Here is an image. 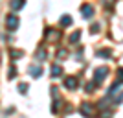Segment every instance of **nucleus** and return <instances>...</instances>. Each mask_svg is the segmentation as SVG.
Returning <instances> with one entry per match:
<instances>
[{
  "instance_id": "obj_13",
  "label": "nucleus",
  "mask_w": 123,
  "mask_h": 118,
  "mask_svg": "<svg viewBox=\"0 0 123 118\" xmlns=\"http://www.w3.org/2000/svg\"><path fill=\"white\" fill-rule=\"evenodd\" d=\"M72 24V17H68V15H64L61 19V26H70Z\"/></svg>"
},
{
  "instance_id": "obj_18",
  "label": "nucleus",
  "mask_w": 123,
  "mask_h": 118,
  "mask_svg": "<svg viewBox=\"0 0 123 118\" xmlns=\"http://www.w3.org/2000/svg\"><path fill=\"white\" fill-rule=\"evenodd\" d=\"M114 4H116V0H105V6H107V7H112Z\"/></svg>"
},
{
  "instance_id": "obj_20",
  "label": "nucleus",
  "mask_w": 123,
  "mask_h": 118,
  "mask_svg": "<svg viewBox=\"0 0 123 118\" xmlns=\"http://www.w3.org/2000/svg\"><path fill=\"white\" fill-rule=\"evenodd\" d=\"M101 118H112V113H110V111H105V113L101 114Z\"/></svg>"
},
{
  "instance_id": "obj_3",
  "label": "nucleus",
  "mask_w": 123,
  "mask_h": 118,
  "mask_svg": "<svg viewBox=\"0 0 123 118\" xmlns=\"http://www.w3.org/2000/svg\"><path fill=\"white\" fill-rule=\"evenodd\" d=\"M6 28H7V31H15L17 28H18V17L17 15H7V19H6Z\"/></svg>"
},
{
  "instance_id": "obj_2",
  "label": "nucleus",
  "mask_w": 123,
  "mask_h": 118,
  "mask_svg": "<svg viewBox=\"0 0 123 118\" xmlns=\"http://www.w3.org/2000/svg\"><path fill=\"white\" fill-rule=\"evenodd\" d=\"M59 39H61V31L53 30V28H48L46 30V33H44V41L46 42H57Z\"/></svg>"
},
{
  "instance_id": "obj_7",
  "label": "nucleus",
  "mask_w": 123,
  "mask_h": 118,
  "mask_svg": "<svg viewBox=\"0 0 123 118\" xmlns=\"http://www.w3.org/2000/svg\"><path fill=\"white\" fill-rule=\"evenodd\" d=\"M24 2H26V0H11V9H13V11L22 9V7H24Z\"/></svg>"
},
{
  "instance_id": "obj_5",
  "label": "nucleus",
  "mask_w": 123,
  "mask_h": 118,
  "mask_svg": "<svg viewBox=\"0 0 123 118\" xmlns=\"http://www.w3.org/2000/svg\"><path fill=\"white\" fill-rule=\"evenodd\" d=\"M81 13H83V17H85V19H92L94 7H92L90 4H83V6H81Z\"/></svg>"
},
{
  "instance_id": "obj_11",
  "label": "nucleus",
  "mask_w": 123,
  "mask_h": 118,
  "mask_svg": "<svg viewBox=\"0 0 123 118\" xmlns=\"http://www.w3.org/2000/svg\"><path fill=\"white\" fill-rule=\"evenodd\" d=\"M35 59H37V61H44V59H46V52L42 50V48H39L37 54H35Z\"/></svg>"
},
{
  "instance_id": "obj_15",
  "label": "nucleus",
  "mask_w": 123,
  "mask_h": 118,
  "mask_svg": "<svg viewBox=\"0 0 123 118\" xmlns=\"http://www.w3.org/2000/svg\"><path fill=\"white\" fill-rule=\"evenodd\" d=\"M9 54H11V57H22V52L20 50H11Z\"/></svg>"
},
{
  "instance_id": "obj_8",
  "label": "nucleus",
  "mask_w": 123,
  "mask_h": 118,
  "mask_svg": "<svg viewBox=\"0 0 123 118\" xmlns=\"http://www.w3.org/2000/svg\"><path fill=\"white\" fill-rule=\"evenodd\" d=\"M30 74H31L33 77H41L42 68H41V67H31V68H30Z\"/></svg>"
},
{
  "instance_id": "obj_16",
  "label": "nucleus",
  "mask_w": 123,
  "mask_h": 118,
  "mask_svg": "<svg viewBox=\"0 0 123 118\" xmlns=\"http://www.w3.org/2000/svg\"><path fill=\"white\" fill-rule=\"evenodd\" d=\"M15 76H17V68H15V67H11V68H9V79H13Z\"/></svg>"
},
{
  "instance_id": "obj_21",
  "label": "nucleus",
  "mask_w": 123,
  "mask_h": 118,
  "mask_svg": "<svg viewBox=\"0 0 123 118\" xmlns=\"http://www.w3.org/2000/svg\"><path fill=\"white\" fill-rule=\"evenodd\" d=\"M57 56L61 57V59H62V57H66V50H59V52H57Z\"/></svg>"
},
{
  "instance_id": "obj_1",
  "label": "nucleus",
  "mask_w": 123,
  "mask_h": 118,
  "mask_svg": "<svg viewBox=\"0 0 123 118\" xmlns=\"http://www.w3.org/2000/svg\"><path fill=\"white\" fill-rule=\"evenodd\" d=\"M107 74H108V68L107 67H99V68H96V74H94V79H92V85L96 87V85H99V83L107 77Z\"/></svg>"
},
{
  "instance_id": "obj_4",
  "label": "nucleus",
  "mask_w": 123,
  "mask_h": 118,
  "mask_svg": "<svg viewBox=\"0 0 123 118\" xmlns=\"http://www.w3.org/2000/svg\"><path fill=\"white\" fill-rule=\"evenodd\" d=\"M81 114H83V116L92 118L94 114H96V109L92 107V103H83V105H81Z\"/></svg>"
},
{
  "instance_id": "obj_10",
  "label": "nucleus",
  "mask_w": 123,
  "mask_h": 118,
  "mask_svg": "<svg viewBox=\"0 0 123 118\" xmlns=\"http://www.w3.org/2000/svg\"><path fill=\"white\" fill-rule=\"evenodd\" d=\"M61 100H53V105H51V113L55 114V113H59V111H61Z\"/></svg>"
},
{
  "instance_id": "obj_17",
  "label": "nucleus",
  "mask_w": 123,
  "mask_h": 118,
  "mask_svg": "<svg viewBox=\"0 0 123 118\" xmlns=\"http://www.w3.org/2000/svg\"><path fill=\"white\" fill-rule=\"evenodd\" d=\"M90 31H92V33H98V31H99V24H92Z\"/></svg>"
},
{
  "instance_id": "obj_6",
  "label": "nucleus",
  "mask_w": 123,
  "mask_h": 118,
  "mask_svg": "<svg viewBox=\"0 0 123 118\" xmlns=\"http://www.w3.org/2000/svg\"><path fill=\"white\" fill-rule=\"evenodd\" d=\"M64 87H66L68 90H74V89L77 87V77H74V76L66 77V79H64Z\"/></svg>"
},
{
  "instance_id": "obj_9",
  "label": "nucleus",
  "mask_w": 123,
  "mask_h": 118,
  "mask_svg": "<svg viewBox=\"0 0 123 118\" xmlns=\"http://www.w3.org/2000/svg\"><path fill=\"white\" fill-rule=\"evenodd\" d=\"M61 74H62V68L61 67H57V65L51 67V77H59Z\"/></svg>"
},
{
  "instance_id": "obj_19",
  "label": "nucleus",
  "mask_w": 123,
  "mask_h": 118,
  "mask_svg": "<svg viewBox=\"0 0 123 118\" xmlns=\"http://www.w3.org/2000/svg\"><path fill=\"white\" fill-rule=\"evenodd\" d=\"M112 52L110 50H101V52H98V56H110Z\"/></svg>"
},
{
  "instance_id": "obj_12",
  "label": "nucleus",
  "mask_w": 123,
  "mask_h": 118,
  "mask_svg": "<svg viewBox=\"0 0 123 118\" xmlns=\"http://www.w3.org/2000/svg\"><path fill=\"white\" fill-rule=\"evenodd\" d=\"M79 37H81V31H79V30L74 31V35H70V42H72V44H74V42H77V41H79Z\"/></svg>"
},
{
  "instance_id": "obj_14",
  "label": "nucleus",
  "mask_w": 123,
  "mask_h": 118,
  "mask_svg": "<svg viewBox=\"0 0 123 118\" xmlns=\"http://www.w3.org/2000/svg\"><path fill=\"white\" fill-rule=\"evenodd\" d=\"M26 90H28V85H26V83H20V85H18V92L26 94Z\"/></svg>"
}]
</instances>
